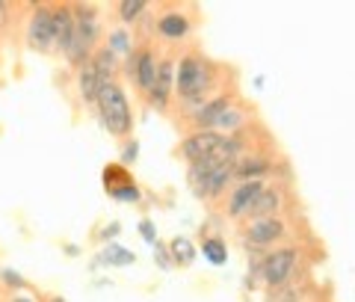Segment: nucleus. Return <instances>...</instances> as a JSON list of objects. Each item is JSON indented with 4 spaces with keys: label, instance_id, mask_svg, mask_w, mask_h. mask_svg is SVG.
Segmentation results:
<instances>
[{
    "label": "nucleus",
    "instance_id": "nucleus-1",
    "mask_svg": "<svg viewBox=\"0 0 355 302\" xmlns=\"http://www.w3.org/2000/svg\"><path fill=\"white\" fill-rule=\"evenodd\" d=\"M95 104H98V113H101L104 128L113 133V137H128L133 128V113H130V104L125 98V89L119 83H104Z\"/></svg>",
    "mask_w": 355,
    "mask_h": 302
},
{
    "label": "nucleus",
    "instance_id": "nucleus-2",
    "mask_svg": "<svg viewBox=\"0 0 355 302\" xmlns=\"http://www.w3.org/2000/svg\"><path fill=\"white\" fill-rule=\"evenodd\" d=\"M98 42V15L92 6H77L74 9V33H71V42L65 48V57L74 65H83L86 57L92 53Z\"/></svg>",
    "mask_w": 355,
    "mask_h": 302
},
{
    "label": "nucleus",
    "instance_id": "nucleus-3",
    "mask_svg": "<svg viewBox=\"0 0 355 302\" xmlns=\"http://www.w3.org/2000/svg\"><path fill=\"white\" fill-rule=\"evenodd\" d=\"M234 175V163H219L216 158H205L190 166V181H193V190L202 199H214L222 193V187L231 181Z\"/></svg>",
    "mask_w": 355,
    "mask_h": 302
},
{
    "label": "nucleus",
    "instance_id": "nucleus-4",
    "mask_svg": "<svg viewBox=\"0 0 355 302\" xmlns=\"http://www.w3.org/2000/svg\"><path fill=\"white\" fill-rule=\"evenodd\" d=\"M214 81V74H210V65L198 57H184L181 65H178V95L187 98V101H196L205 95V89L210 86Z\"/></svg>",
    "mask_w": 355,
    "mask_h": 302
},
{
    "label": "nucleus",
    "instance_id": "nucleus-5",
    "mask_svg": "<svg viewBox=\"0 0 355 302\" xmlns=\"http://www.w3.org/2000/svg\"><path fill=\"white\" fill-rule=\"evenodd\" d=\"M296 270V252L293 249H279L263 261V282L270 287H284L291 282V276Z\"/></svg>",
    "mask_w": 355,
    "mask_h": 302
},
{
    "label": "nucleus",
    "instance_id": "nucleus-6",
    "mask_svg": "<svg viewBox=\"0 0 355 302\" xmlns=\"http://www.w3.org/2000/svg\"><path fill=\"white\" fill-rule=\"evenodd\" d=\"M27 42H30V48L39 51V53L53 51V27H51V9L48 6H39L36 12L30 15Z\"/></svg>",
    "mask_w": 355,
    "mask_h": 302
},
{
    "label": "nucleus",
    "instance_id": "nucleus-7",
    "mask_svg": "<svg viewBox=\"0 0 355 302\" xmlns=\"http://www.w3.org/2000/svg\"><path fill=\"white\" fill-rule=\"evenodd\" d=\"M219 142H222V133H216V131H198V133H193V137L184 140L181 154H184V158L190 160V163H198V160L210 158V154L216 151Z\"/></svg>",
    "mask_w": 355,
    "mask_h": 302
},
{
    "label": "nucleus",
    "instance_id": "nucleus-8",
    "mask_svg": "<svg viewBox=\"0 0 355 302\" xmlns=\"http://www.w3.org/2000/svg\"><path fill=\"white\" fill-rule=\"evenodd\" d=\"M261 193H263V181H261V178H258V181H243L234 193H231V199H228V214L234 219L246 217Z\"/></svg>",
    "mask_w": 355,
    "mask_h": 302
},
{
    "label": "nucleus",
    "instance_id": "nucleus-9",
    "mask_svg": "<svg viewBox=\"0 0 355 302\" xmlns=\"http://www.w3.org/2000/svg\"><path fill=\"white\" fill-rule=\"evenodd\" d=\"M128 74H133V81H137L146 92H151L154 86V77H157V60H154L151 51H139L137 57L128 60Z\"/></svg>",
    "mask_w": 355,
    "mask_h": 302
},
{
    "label": "nucleus",
    "instance_id": "nucleus-10",
    "mask_svg": "<svg viewBox=\"0 0 355 302\" xmlns=\"http://www.w3.org/2000/svg\"><path fill=\"white\" fill-rule=\"evenodd\" d=\"M51 27H53V51L65 53V48L71 42V33H74V12L69 6L51 9Z\"/></svg>",
    "mask_w": 355,
    "mask_h": 302
},
{
    "label": "nucleus",
    "instance_id": "nucleus-11",
    "mask_svg": "<svg viewBox=\"0 0 355 302\" xmlns=\"http://www.w3.org/2000/svg\"><path fill=\"white\" fill-rule=\"evenodd\" d=\"M175 92V74H172V62L169 60H163L157 62V77H154V86H151V101H154V107H166L169 104V98Z\"/></svg>",
    "mask_w": 355,
    "mask_h": 302
},
{
    "label": "nucleus",
    "instance_id": "nucleus-12",
    "mask_svg": "<svg viewBox=\"0 0 355 302\" xmlns=\"http://www.w3.org/2000/svg\"><path fill=\"white\" fill-rule=\"evenodd\" d=\"M284 234V226H282V219H275V217H266V219H258V222H252V228H249V243L254 246H270L275 243Z\"/></svg>",
    "mask_w": 355,
    "mask_h": 302
},
{
    "label": "nucleus",
    "instance_id": "nucleus-13",
    "mask_svg": "<svg viewBox=\"0 0 355 302\" xmlns=\"http://www.w3.org/2000/svg\"><path fill=\"white\" fill-rule=\"evenodd\" d=\"M77 86H80V98L86 101V104H95L98 92H101V86H104V81L98 77V72H95L92 62H83L80 77H77Z\"/></svg>",
    "mask_w": 355,
    "mask_h": 302
},
{
    "label": "nucleus",
    "instance_id": "nucleus-14",
    "mask_svg": "<svg viewBox=\"0 0 355 302\" xmlns=\"http://www.w3.org/2000/svg\"><path fill=\"white\" fill-rule=\"evenodd\" d=\"M157 30H160V36H166V39H184L187 30H190V21H187V15H181V12H166L160 18Z\"/></svg>",
    "mask_w": 355,
    "mask_h": 302
},
{
    "label": "nucleus",
    "instance_id": "nucleus-15",
    "mask_svg": "<svg viewBox=\"0 0 355 302\" xmlns=\"http://www.w3.org/2000/svg\"><path fill=\"white\" fill-rule=\"evenodd\" d=\"M225 110H228V98H214L210 104H205V107L196 113V121H198L202 128H214Z\"/></svg>",
    "mask_w": 355,
    "mask_h": 302
},
{
    "label": "nucleus",
    "instance_id": "nucleus-16",
    "mask_svg": "<svg viewBox=\"0 0 355 302\" xmlns=\"http://www.w3.org/2000/svg\"><path fill=\"white\" fill-rule=\"evenodd\" d=\"M275 210H279V193H275V190H263V193L258 196V201H254V205H252L249 214H254V217L266 219V217H272Z\"/></svg>",
    "mask_w": 355,
    "mask_h": 302
},
{
    "label": "nucleus",
    "instance_id": "nucleus-17",
    "mask_svg": "<svg viewBox=\"0 0 355 302\" xmlns=\"http://www.w3.org/2000/svg\"><path fill=\"white\" fill-rule=\"evenodd\" d=\"M95 65V72H98V77H101L104 83H113V72H116V57L110 53L107 48H101L95 53V60H89Z\"/></svg>",
    "mask_w": 355,
    "mask_h": 302
},
{
    "label": "nucleus",
    "instance_id": "nucleus-18",
    "mask_svg": "<svg viewBox=\"0 0 355 302\" xmlns=\"http://www.w3.org/2000/svg\"><path fill=\"white\" fill-rule=\"evenodd\" d=\"M266 169H270V163H266L263 158H243V160L234 166V172L243 175L246 181H258V175H263Z\"/></svg>",
    "mask_w": 355,
    "mask_h": 302
},
{
    "label": "nucleus",
    "instance_id": "nucleus-19",
    "mask_svg": "<svg viewBox=\"0 0 355 302\" xmlns=\"http://www.w3.org/2000/svg\"><path fill=\"white\" fill-rule=\"evenodd\" d=\"M101 261L110 264V267H128V264H133L137 258H133V252L125 249V246H107V249L101 252Z\"/></svg>",
    "mask_w": 355,
    "mask_h": 302
},
{
    "label": "nucleus",
    "instance_id": "nucleus-20",
    "mask_svg": "<svg viewBox=\"0 0 355 302\" xmlns=\"http://www.w3.org/2000/svg\"><path fill=\"white\" fill-rule=\"evenodd\" d=\"M146 9H148L146 0H125V3H119V18L125 21V24H130V21H137Z\"/></svg>",
    "mask_w": 355,
    "mask_h": 302
},
{
    "label": "nucleus",
    "instance_id": "nucleus-21",
    "mask_svg": "<svg viewBox=\"0 0 355 302\" xmlns=\"http://www.w3.org/2000/svg\"><path fill=\"white\" fill-rule=\"evenodd\" d=\"M172 255H175V264H190L196 249H193V243L187 237H175L172 240Z\"/></svg>",
    "mask_w": 355,
    "mask_h": 302
},
{
    "label": "nucleus",
    "instance_id": "nucleus-22",
    "mask_svg": "<svg viewBox=\"0 0 355 302\" xmlns=\"http://www.w3.org/2000/svg\"><path fill=\"white\" fill-rule=\"evenodd\" d=\"M202 252L207 255V261L210 264H225V258H228V252H225V243L222 240H205V246H202Z\"/></svg>",
    "mask_w": 355,
    "mask_h": 302
},
{
    "label": "nucleus",
    "instance_id": "nucleus-23",
    "mask_svg": "<svg viewBox=\"0 0 355 302\" xmlns=\"http://www.w3.org/2000/svg\"><path fill=\"white\" fill-rule=\"evenodd\" d=\"M237 125H243V113H240V110H231V107H228L225 113L219 116V121H216L214 128H228V131H231V128H237Z\"/></svg>",
    "mask_w": 355,
    "mask_h": 302
},
{
    "label": "nucleus",
    "instance_id": "nucleus-24",
    "mask_svg": "<svg viewBox=\"0 0 355 302\" xmlns=\"http://www.w3.org/2000/svg\"><path fill=\"white\" fill-rule=\"evenodd\" d=\"M107 51L113 53V57H116V53H125L128 51V36H125V33H113V36H110Z\"/></svg>",
    "mask_w": 355,
    "mask_h": 302
},
{
    "label": "nucleus",
    "instance_id": "nucleus-25",
    "mask_svg": "<svg viewBox=\"0 0 355 302\" xmlns=\"http://www.w3.org/2000/svg\"><path fill=\"white\" fill-rule=\"evenodd\" d=\"M0 278H3V285H9V287H24V278H21L15 270H9V267L0 270Z\"/></svg>",
    "mask_w": 355,
    "mask_h": 302
},
{
    "label": "nucleus",
    "instance_id": "nucleus-26",
    "mask_svg": "<svg viewBox=\"0 0 355 302\" xmlns=\"http://www.w3.org/2000/svg\"><path fill=\"white\" fill-rule=\"evenodd\" d=\"M139 231H142V237H146V243H157V231H154V226L148 219L139 222Z\"/></svg>",
    "mask_w": 355,
    "mask_h": 302
},
{
    "label": "nucleus",
    "instance_id": "nucleus-27",
    "mask_svg": "<svg viewBox=\"0 0 355 302\" xmlns=\"http://www.w3.org/2000/svg\"><path fill=\"white\" fill-rule=\"evenodd\" d=\"M137 149H139V145H137V142H130L128 149H125V154H121V160H125V163H133V160H137Z\"/></svg>",
    "mask_w": 355,
    "mask_h": 302
},
{
    "label": "nucleus",
    "instance_id": "nucleus-28",
    "mask_svg": "<svg viewBox=\"0 0 355 302\" xmlns=\"http://www.w3.org/2000/svg\"><path fill=\"white\" fill-rule=\"evenodd\" d=\"M116 234H119V222H110L104 228V237H116Z\"/></svg>",
    "mask_w": 355,
    "mask_h": 302
},
{
    "label": "nucleus",
    "instance_id": "nucleus-29",
    "mask_svg": "<svg viewBox=\"0 0 355 302\" xmlns=\"http://www.w3.org/2000/svg\"><path fill=\"white\" fill-rule=\"evenodd\" d=\"M12 302H33V299H27V296H15Z\"/></svg>",
    "mask_w": 355,
    "mask_h": 302
},
{
    "label": "nucleus",
    "instance_id": "nucleus-30",
    "mask_svg": "<svg viewBox=\"0 0 355 302\" xmlns=\"http://www.w3.org/2000/svg\"><path fill=\"white\" fill-rule=\"evenodd\" d=\"M51 302H65V299H60V296H57V299H51Z\"/></svg>",
    "mask_w": 355,
    "mask_h": 302
}]
</instances>
